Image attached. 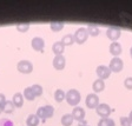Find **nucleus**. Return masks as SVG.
<instances>
[{"instance_id":"nucleus-28","label":"nucleus","mask_w":132,"mask_h":126,"mask_svg":"<svg viewBox=\"0 0 132 126\" xmlns=\"http://www.w3.org/2000/svg\"><path fill=\"white\" fill-rule=\"evenodd\" d=\"M31 88H32L33 93L36 94V97H40L41 94H43V87H41L39 84H33V85L31 86Z\"/></svg>"},{"instance_id":"nucleus-2","label":"nucleus","mask_w":132,"mask_h":126,"mask_svg":"<svg viewBox=\"0 0 132 126\" xmlns=\"http://www.w3.org/2000/svg\"><path fill=\"white\" fill-rule=\"evenodd\" d=\"M74 37V43H77L79 45H82L84 43H86V40L88 39V33H87V30L85 27H79L73 34Z\"/></svg>"},{"instance_id":"nucleus-11","label":"nucleus","mask_w":132,"mask_h":126,"mask_svg":"<svg viewBox=\"0 0 132 126\" xmlns=\"http://www.w3.org/2000/svg\"><path fill=\"white\" fill-rule=\"evenodd\" d=\"M52 65L57 71H61V70L65 69L66 66V59L64 55H55L54 59L52 61Z\"/></svg>"},{"instance_id":"nucleus-30","label":"nucleus","mask_w":132,"mask_h":126,"mask_svg":"<svg viewBox=\"0 0 132 126\" xmlns=\"http://www.w3.org/2000/svg\"><path fill=\"white\" fill-rule=\"evenodd\" d=\"M124 87L126 90H132V77H127L124 80Z\"/></svg>"},{"instance_id":"nucleus-34","label":"nucleus","mask_w":132,"mask_h":126,"mask_svg":"<svg viewBox=\"0 0 132 126\" xmlns=\"http://www.w3.org/2000/svg\"><path fill=\"white\" fill-rule=\"evenodd\" d=\"M129 119H130V121H131V124H132V111L130 112V114H129Z\"/></svg>"},{"instance_id":"nucleus-23","label":"nucleus","mask_w":132,"mask_h":126,"mask_svg":"<svg viewBox=\"0 0 132 126\" xmlns=\"http://www.w3.org/2000/svg\"><path fill=\"white\" fill-rule=\"evenodd\" d=\"M64 26H65V24L61 21H52L50 24V27H51V30L53 32H60L64 28Z\"/></svg>"},{"instance_id":"nucleus-14","label":"nucleus","mask_w":132,"mask_h":126,"mask_svg":"<svg viewBox=\"0 0 132 126\" xmlns=\"http://www.w3.org/2000/svg\"><path fill=\"white\" fill-rule=\"evenodd\" d=\"M64 51H65V45L61 41H55L52 45V52L54 55H63Z\"/></svg>"},{"instance_id":"nucleus-15","label":"nucleus","mask_w":132,"mask_h":126,"mask_svg":"<svg viewBox=\"0 0 132 126\" xmlns=\"http://www.w3.org/2000/svg\"><path fill=\"white\" fill-rule=\"evenodd\" d=\"M92 90H93L94 93H100V92H103V91L105 90V82H104V80H102V79L94 80L93 84H92Z\"/></svg>"},{"instance_id":"nucleus-10","label":"nucleus","mask_w":132,"mask_h":126,"mask_svg":"<svg viewBox=\"0 0 132 126\" xmlns=\"http://www.w3.org/2000/svg\"><path fill=\"white\" fill-rule=\"evenodd\" d=\"M72 117H73V119L76 121H78V123H81L84 119H85V110L82 108V107L80 106H77V107H73V110H72Z\"/></svg>"},{"instance_id":"nucleus-1","label":"nucleus","mask_w":132,"mask_h":126,"mask_svg":"<svg viewBox=\"0 0 132 126\" xmlns=\"http://www.w3.org/2000/svg\"><path fill=\"white\" fill-rule=\"evenodd\" d=\"M81 100V96H80L79 91L76 90V88H71L66 92V102L70 106H73V107H77L78 104L80 103Z\"/></svg>"},{"instance_id":"nucleus-24","label":"nucleus","mask_w":132,"mask_h":126,"mask_svg":"<svg viewBox=\"0 0 132 126\" xmlns=\"http://www.w3.org/2000/svg\"><path fill=\"white\" fill-rule=\"evenodd\" d=\"M14 108H15V106H14V104L12 103V100H6L5 105H4V112L11 114V113L14 112Z\"/></svg>"},{"instance_id":"nucleus-31","label":"nucleus","mask_w":132,"mask_h":126,"mask_svg":"<svg viewBox=\"0 0 132 126\" xmlns=\"http://www.w3.org/2000/svg\"><path fill=\"white\" fill-rule=\"evenodd\" d=\"M0 126H14V124L7 118H1L0 119Z\"/></svg>"},{"instance_id":"nucleus-26","label":"nucleus","mask_w":132,"mask_h":126,"mask_svg":"<svg viewBox=\"0 0 132 126\" xmlns=\"http://www.w3.org/2000/svg\"><path fill=\"white\" fill-rule=\"evenodd\" d=\"M15 28H16V31H19V32H21V33L27 32V31L30 30V22H20V24H16Z\"/></svg>"},{"instance_id":"nucleus-18","label":"nucleus","mask_w":132,"mask_h":126,"mask_svg":"<svg viewBox=\"0 0 132 126\" xmlns=\"http://www.w3.org/2000/svg\"><path fill=\"white\" fill-rule=\"evenodd\" d=\"M60 121H61V125L63 126H71L72 124H73L74 119L71 113H66V114H64L63 117H61Z\"/></svg>"},{"instance_id":"nucleus-5","label":"nucleus","mask_w":132,"mask_h":126,"mask_svg":"<svg viewBox=\"0 0 132 126\" xmlns=\"http://www.w3.org/2000/svg\"><path fill=\"white\" fill-rule=\"evenodd\" d=\"M109 69H110L111 72H113V73H119L120 71H123L124 69V63L123 60H121L120 58H112L110 61V64H109Z\"/></svg>"},{"instance_id":"nucleus-25","label":"nucleus","mask_w":132,"mask_h":126,"mask_svg":"<svg viewBox=\"0 0 132 126\" xmlns=\"http://www.w3.org/2000/svg\"><path fill=\"white\" fill-rule=\"evenodd\" d=\"M98 126H116V123L111 118H100L98 121Z\"/></svg>"},{"instance_id":"nucleus-7","label":"nucleus","mask_w":132,"mask_h":126,"mask_svg":"<svg viewBox=\"0 0 132 126\" xmlns=\"http://www.w3.org/2000/svg\"><path fill=\"white\" fill-rule=\"evenodd\" d=\"M96 73H97V75H98V79L106 80L107 78H110V75H111V73H112V72L110 71L109 66L99 65V66H97Z\"/></svg>"},{"instance_id":"nucleus-37","label":"nucleus","mask_w":132,"mask_h":126,"mask_svg":"<svg viewBox=\"0 0 132 126\" xmlns=\"http://www.w3.org/2000/svg\"><path fill=\"white\" fill-rule=\"evenodd\" d=\"M82 126H88V125H82Z\"/></svg>"},{"instance_id":"nucleus-9","label":"nucleus","mask_w":132,"mask_h":126,"mask_svg":"<svg viewBox=\"0 0 132 126\" xmlns=\"http://www.w3.org/2000/svg\"><path fill=\"white\" fill-rule=\"evenodd\" d=\"M31 46L37 52H43L45 48V40L41 37H34L31 41Z\"/></svg>"},{"instance_id":"nucleus-13","label":"nucleus","mask_w":132,"mask_h":126,"mask_svg":"<svg viewBox=\"0 0 132 126\" xmlns=\"http://www.w3.org/2000/svg\"><path fill=\"white\" fill-rule=\"evenodd\" d=\"M119 19L121 20L124 25H126L129 27H132V14L129 12H120L119 13Z\"/></svg>"},{"instance_id":"nucleus-22","label":"nucleus","mask_w":132,"mask_h":126,"mask_svg":"<svg viewBox=\"0 0 132 126\" xmlns=\"http://www.w3.org/2000/svg\"><path fill=\"white\" fill-rule=\"evenodd\" d=\"M60 41L65 46H71V45L74 44V37H73V34H65V36L61 38Z\"/></svg>"},{"instance_id":"nucleus-35","label":"nucleus","mask_w":132,"mask_h":126,"mask_svg":"<svg viewBox=\"0 0 132 126\" xmlns=\"http://www.w3.org/2000/svg\"><path fill=\"white\" fill-rule=\"evenodd\" d=\"M4 112V105H0V113Z\"/></svg>"},{"instance_id":"nucleus-27","label":"nucleus","mask_w":132,"mask_h":126,"mask_svg":"<svg viewBox=\"0 0 132 126\" xmlns=\"http://www.w3.org/2000/svg\"><path fill=\"white\" fill-rule=\"evenodd\" d=\"M44 108H45V112H46V118L47 119L52 118L53 114H54V107L52 105H45Z\"/></svg>"},{"instance_id":"nucleus-32","label":"nucleus","mask_w":132,"mask_h":126,"mask_svg":"<svg viewBox=\"0 0 132 126\" xmlns=\"http://www.w3.org/2000/svg\"><path fill=\"white\" fill-rule=\"evenodd\" d=\"M120 125L121 126H131V121H130L129 117H120Z\"/></svg>"},{"instance_id":"nucleus-3","label":"nucleus","mask_w":132,"mask_h":126,"mask_svg":"<svg viewBox=\"0 0 132 126\" xmlns=\"http://www.w3.org/2000/svg\"><path fill=\"white\" fill-rule=\"evenodd\" d=\"M16 70L22 74H30L33 71V64L30 60H20L16 64Z\"/></svg>"},{"instance_id":"nucleus-8","label":"nucleus","mask_w":132,"mask_h":126,"mask_svg":"<svg viewBox=\"0 0 132 126\" xmlns=\"http://www.w3.org/2000/svg\"><path fill=\"white\" fill-rule=\"evenodd\" d=\"M121 36V30L118 27H109L106 31V37L110 39L112 43H116Z\"/></svg>"},{"instance_id":"nucleus-4","label":"nucleus","mask_w":132,"mask_h":126,"mask_svg":"<svg viewBox=\"0 0 132 126\" xmlns=\"http://www.w3.org/2000/svg\"><path fill=\"white\" fill-rule=\"evenodd\" d=\"M99 104H100V103H99V97L97 96L96 93H90L86 96L85 105L87 108H90V110H96Z\"/></svg>"},{"instance_id":"nucleus-20","label":"nucleus","mask_w":132,"mask_h":126,"mask_svg":"<svg viewBox=\"0 0 132 126\" xmlns=\"http://www.w3.org/2000/svg\"><path fill=\"white\" fill-rule=\"evenodd\" d=\"M22 96H24V99H26V100H28V102H33V100L37 98L36 94L33 93V91H32V88H31V86H30V87L25 88Z\"/></svg>"},{"instance_id":"nucleus-33","label":"nucleus","mask_w":132,"mask_h":126,"mask_svg":"<svg viewBox=\"0 0 132 126\" xmlns=\"http://www.w3.org/2000/svg\"><path fill=\"white\" fill-rule=\"evenodd\" d=\"M5 103H6V97H5V94L0 93V105H5Z\"/></svg>"},{"instance_id":"nucleus-16","label":"nucleus","mask_w":132,"mask_h":126,"mask_svg":"<svg viewBox=\"0 0 132 126\" xmlns=\"http://www.w3.org/2000/svg\"><path fill=\"white\" fill-rule=\"evenodd\" d=\"M12 103L14 104V106H15L16 108L22 107V105H24V96H22V93H19V92L14 93L13 98H12Z\"/></svg>"},{"instance_id":"nucleus-36","label":"nucleus","mask_w":132,"mask_h":126,"mask_svg":"<svg viewBox=\"0 0 132 126\" xmlns=\"http://www.w3.org/2000/svg\"><path fill=\"white\" fill-rule=\"evenodd\" d=\"M130 57H131V58H132V46H131V47H130Z\"/></svg>"},{"instance_id":"nucleus-19","label":"nucleus","mask_w":132,"mask_h":126,"mask_svg":"<svg viewBox=\"0 0 132 126\" xmlns=\"http://www.w3.org/2000/svg\"><path fill=\"white\" fill-rule=\"evenodd\" d=\"M86 30H87V33L90 37H98L99 33H100V30H99L98 26H96V25H87V27H86Z\"/></svg>"},{"instance_id":"nucleus-12","label":"nucleus","mask_w":132,"mask_h":126,"mask_svg":"<svg viewBox=\"0 0 132 126\" xmlns=\"http://www.w3.org/2000/svg\"><path fill=\"white\" fill-rule=\"evenodd\" d=\"M109 51H110V53L113 55V58H118L119 55L121 54L123 48H121V45L116 41V43H111L110 47H109Z\"/></svg>"},{"instance_id":"nucleus-17","label":"nucleus","mask_w":132,"mask_h":126,"mask_svg":"<svg viewBox=\"0 0 132 126\" xmlns=\"http://www.w3.org/2000/svg\"><path fill=\"white\" fill-rule=\"evenodd\" d=\"M40 123V119L37 117V114H30L26 118V125L27 126H38Z\"/></svg>"},{"instance_id":"nucleus-6","label":"nucleus","mask_w":132,"mask_h":126,"mask_svg":"<svg viewBox=\"0 0 132 126\" xmlns=\"http://www.w3.org/2000/svg\"><path fill=\"white\" fill-rule=\"evenodd\" d=\"M96 112H97V114H98L100 118H109L110 114L112 113V108H111L107 104L102 103V104H99L98 107L96 108Z\"/></svg>"},{"instance_id":"nucleus-29","label":"nucleus","mask_w":132,"mask_h":126,"mask_svg":"<svg viewBox=\"0 0 132 126\" xmlns=\"http://www.w3.org/2000/svg\"><path fill=\"white\" fill-rule=\"evenodd\" d=\"M37 117H38L40 120H46V112H45V108H44V106H41V107H39L38 108V111H37Z\"/></svg>"},{"instance_id":"nucleus-21","label":"nucleus","mask_w":132,"mask_h":126,"mask_svg":"<svg viewBox=\"0 0 132 126\" xmlns=\"http://www.w3.org/2000/svg\"><path fill=\"white\" fill-rule=\"evenodd\" d=\"M66 99V93L64 92L63 90H55L54 91V100L57 103H63L64 100Z\"/></svg>"}]
</instances>
